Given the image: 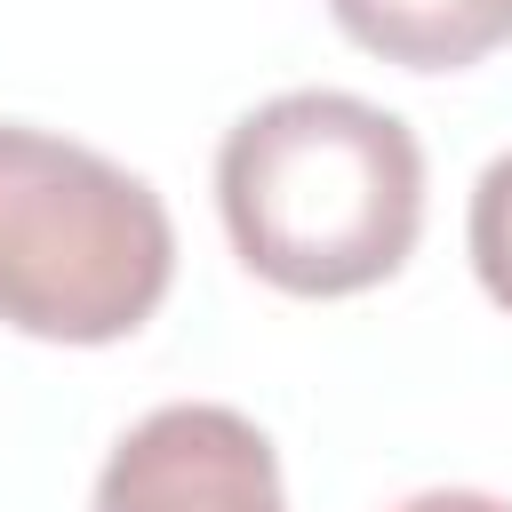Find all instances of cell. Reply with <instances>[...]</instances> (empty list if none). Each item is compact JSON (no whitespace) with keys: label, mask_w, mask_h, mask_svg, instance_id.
I'll list each match as a JSON object with an SVG mask.
<instances>
[{"label":"cell","mask_w":512,"mask_h":512,"mask_svg":"<svg viewBox=\"0 0 512 512\" xmlns=\"http://www.w3.org/2000/svg\"><path fill=\"white\" fill-rule=\"evenodd\" d=\"M232 256L280 296H360L424 232V144L400 112L344 88H288L216 144Z\"/></svg>","instance_id":"1"},{"label":"cell","mask_w":512,"mask_h":512,"mask_svg":"<svg viewBox=\"0 0 512 512\" xmlns=\"http://www.w3.org/2000/svg\"><path fill=\"white\" fill-rule=\"evenodd\" d=\"M176 280L160 192L24 120H0V328L40 344H120Z\"/></svg>","instance_id":"2"},{"label":"cell","mask_w":512,"mask_h":512,"mask_svg":"<svg viewBox=\"0 0 512 512\" xmlns=\"http://www.w3.org/2000/svg\"><path fill=\"white\" fill-rule=\"evenodd\" d=\"M96 512H288V496L272 440L240 408L168 400L104 456Z\"/></svg>","instance_id":"3"},{"label":"cell","mask_w":512,"mask_h":512,"mask_svg":"<svg viewBox=\"0 0 512 512\" xmlns=\"http://www.w3.org/2000/svg\"><path fill=\"white\" fill-rule=\"evenodd\" d=\"M328 16L400 72H464L512 40V0H328Z\"/></svg>","instance_id":"4"},{"label":"cell","mask_w":512,"mask_h":512,"mask_svg":"<svg viewBox=\"0 0 512 512\" xmlns=\"http://www.w3.org/2000/svg\"><path fill=\"white\" fill-rule=\"evenodd\" d=\"M464 248H472V272L488 288L496 312H512V152H496L472 184V216H464Z\"/></svg>","instance_id":"5"},{"label":"cell","mask_w":512,"mask_h":512,"mask_svg":"<svg viewBox=\"0 0 512 512\" xmlns=\"http://www.w3.org/2000/svg\"><path fill=\"white\" fill-rule=\"evenodd\" d=\"M392 512H512V504L504 496H480V488H424V496H408Z\"/></svg>","instance_id":"6"}]
</instances>
